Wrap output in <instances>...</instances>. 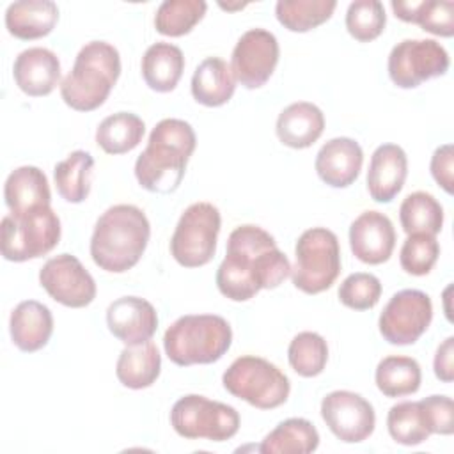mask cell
I'll return each instance as SVG.
<instances>
[{
	"label": "cell",
	"mask_w": 454,
	"mask_h": 454,
	"mask_svg": "<svg viewBox=\"0 0 454 454\" xmlns=\"http://www.w3.org/2000/svg\"><path fill=\"white\" fill-rule=\"evenodd\" d=\"M289 275L291 262L275 238L247 223L229 234L225 257L216 270V287L232 301H247L261 289L278 287Z\"/></svg>",
	"instance_id": "cell-1"
},
{
	"label": "cell",
	"mask_w": 454,
	"mask_h": 454,
	"mask_svg": "<svg viewBox=\"0 0 454 454\" xmlns=\"http://www.w3.org/2000/svg\"><path fill=\"white\" fill-rule=\"evenodd\" d=\"M197 137L183 119H161L151 131L144 153L135 161L138 184L153 193H172L179 188Z\"/></svg>",
	"instance_id": "cell-2"
},
{
	"label": "cell",
	"mask_w": 454,
	"mask_h": 454,
	"mask_svg": "<svg viewBox=\"0 0 454 454\" xmlns=\"http://www.w3.org/2000/svg\"><path fill=\"white\" fill-rule=\"evenodd\" d=\"M151 238L145 213L133 204H115L96 222L90 238V257L110 273L131 270L144 255Z\"/></svg>",
	"instance_id": "cell-3"
},
{
	"label": "cell",
	"mask_w": 454,
	"mask_h": 454,
	"mask_svg": "<svg viewBox=\"0 0 454 454\" xmlns=\"http://www.w3.org/2000/svg\"><path fill=\"white\" fill-rule=\"evenodd\" d=\"M121 74V55L106 41H90L76 55L73 69L60 82V96L78 112L99 108Z\"/></svg>",
	"instance_id": "cell-4"
},
{
	"label": "cell",
	"mask_w": 454,
	"mask_h": 454,
	"mask_svg": "<svg viewBox=\"0 0 454 454\" xmlns=\"http://www.w3.org/2000/svg\"><path fill=\"white\" fill-rule=\"evenodd\" d=\"M231 342V325L216 314L181 316L163 335V348L168 360L181 367L213 364L229 351Z\"/></svg>",
	"instance_id": "cell-5"
},
{
	"label": "cell",
	"mask_w": 454,
	"mask_h": 454,
	"mask_svg": "<svg viewBox=\"0 0 454 454\" xmlns=\"http://www.w3.org/2000/svg\"><path fill=\"white\" fill-rule=\"evenodd\" d=\"M60 239V220L51 206L23 213H9L2 218V255L12 262L37 259L51 252Z\"/></svg>",
	"instance_id": "cell-6"
},
{
	"label": "cell",
	"mask_w": 454,
	"mask_h": 454,
	"mask_svg": "<svg viewBox=\"0 0 454 454\" xmlns=\"http://www.w3.org/2000/svg\"><path fill=\"white\" fill-rule=\"evenodd\" d=\"M294 257L291 280L305 294H319L330 289L340 273V247L330 229L312 227L301 232L294 247Z\"/></svg>",
	"instance_id": "cell-7"
},
{
	"label": "cell",
	"mask_w": 454,
	"mask_h": 454,
	"mask_svg": "<svg viewBox=\"0 0 454 454\" xmlns=\"http://www.w3.org/2000/svg\"><path fill=\"white\" fill-rule=\"evenodd\" d=\"M229 394L259 410H273L284 404L291 392L289 378L271 362L245 355L236 358L222 376Z\"/></svg>",
	"instance_id": "cell-8"
},
{
	"label": "cell",
	"mask_w": 454,
	"mask_h": 454,
	"mask_svg": "<svg viewBox=\"0 0 454 454\" xmlns=\"http://www.w3.org/2000/svg\"><path fill=\"white\" fill-rule=\"evenodd\" d=\"M170 424L179 436L188 440L206 438L211 442H225L238 433L239 413L225 403L211 401L199 394H188L174 403Z\"/></svg>",
	"instance_id": "cell-9"
},
{
	"label": "cell",
	"mask_w": 454,
	"mask_h": 454,
	"mask_svg": "<svg viewBox=\"0 0 454 454\" xmlns=\"http://www.w3.org/2000/svg\"><path fill=\"white\" fill-rule=\"evenodd\" d=\"M222 216L211 202L190 204L170 238V254L184 268L207 264L216 252Z\"/></svg>",
	"instance_id": "cell-10"
},
{
	"label": "cell",
	"mask_w": 454,
	"mask_h": 454,
	"mask_svg": "<svg viewBox=\"0 0 454 454\" xmlns=\"http://www.w3.org/2000/svg\"><path fill=\"white\" fill-rule=\"evenodd\" d=\"M450 66L447 50L434 39H404L388 55V76L401 89H415L443 76Z\"/></svg>",
	"instance_id": "cell-11"
},
{
	"label": "cell",
	"mask_w": 454,
	"mask_h": 454,
	"mask_svg": "<svg viewBox=\"0 0 454 454\" xmlns=\"http://www.w3.org/2000/svg\"><path fill=\"white\" fill-rule=\"evenodd\" d=\"M431 319V298L419 289H403L387 301L380 314L378 326L388 344L408 346L422 337Z\"/></svg>",
	"instance_id": "cell-12"
},
{
	"label": "cell",
	"mask_w": 454,
	"mask_h": 454,
	"mask_svg": "<svg viewBox=\"0 0 454 454\" xmlns=\"http://www.w3.org/2000/svg\"><path fill=\"white\" fill-rule=\"evenodd\" d=\"M39 284L55 301L71 309L87 307L96 298L92 275L71 254L48 259L39 271Z\"/></svg>",
	"instance_id": "cell-13"
},
{
	"label": "cell",
	"mask_w": 454,
	"mask_h": 454,
	"mask_svg": "<svg viewBox=\"0 0 454 454\" xmlns=\"http://www.w3.org/2000/svg\"><path fill=\"white\" fill-rule=\"evenodd\" d=\"M278 41L266 28H250L236 43L232 50L231 69L243 87L259 89L273 74L278 64Z\"/></svg>",
	"instance_id": "cell-14"
},
{
	"label": "cell",
	"mask_w": 454,
	"mask_h": 454,
	"mask_svg": "<svg viewBox=\"0 0 454 454\" xmlns=\"http://www.w3.org/2000/svg\"><path fill=\"white\" fill-rule=\"evenodd\" d=\"M321 417L328 429L346 443L367 440L376 426L372 404L351 390H333L321 401Z\"/></svg>",
	"instance_id": "cell-15"
},
{
	"label": "cell",
	"mask_w": 454,
	"mask_h": 454,
	"mask_svg": "<svg viewBox=\"0 0 454 454\" xmlns=\"http://www.w3.org/2000/svg\"><path fill=\"white\" fill-rule=\"evenodd\" d=\"M106 325L110 333L122 344L137 346L153 339L158 328V314L147 300L122 296L108 305Z\"/></svg>",
	"instance_id": "cell-16"
},
{
	"label": "cell",
	"mask_w": 454,
	"mask_h": 454,
	"mask_svg": "<svg viewBox=\"0 0 454 454\" xmlns=\"http://www.w3.org/2000/svg\"><path fill=\"white\" fill-rule=\"evenodd\" d=\"M353 255L365 264L387 262L395 247V231L390 218L380 211H364L349 225Z\"/></svg>",
	"instance_id": "cell-17"
},
{
	"label": "cell",
	"mask_w": 454,
	"mask_h": 454,
	"mask_svg": "<svg viewBox=\"0 0 454 454\" xmlns=\"http://www.w3.org/2000/svg\"><path fill=\"white\" fill-rule=\"evenodd\" d=\"M364 151L360 144L348 137H337L323 144L316 154V172L332 188L353 184L362 170Z\"/></svg>",
	"instance_id": "cell-18"
},
{
	"label": "cell",
	"mask_w": 454,
	"mask_h": 454,
	"mask_svg": "<svg viewBox=\"0 0 454 454\" xmlns=\"http://www.w3.org/2000/svg\"><path fill=\"white\" fill-rule=\"evenodd\" d=\"M408 176V158L403 147L397 144H381L374 149L369 170H367V190L372 200L387 204L404 186Z\"/></svg>",
	"instance_id": "cell-19"
},
{
	"label": "cell",
	"mask_w": 454,
	"mask_h": 454,
	"mask_svg": "<svg viewBox=\"0 0 454 454\" xmlns=\"http://www.w3.org/2000/svg\"><path fill=\"white\" fill-rule=\"evenodd\" d=\"M12 76L18 89L27 96H48L60 80L59 57L48 48H27L16 57Z\"/></svg>",
	"instance_id": "cell-20"
},
{
	"label": "cell",
	"mask_w": 454,
	"mask_h": 454,
	"mask_svg": "<svg viewBox=\"0 0 454 454\" xmlns=\"http://www.w3.org/2000/svg\"><path fill=\"white\" fill-rule=\"evenodd\" d=\"M9 332L18 349L25 353L39 351L48 344L53 333V316L41 301H20L11 312Z\"/></svg>",
	"instance_id": "cell-21"
},
{
	"label": "cell",
	"mask_w": 454,
	"mask_h": 454,
	"mask_svg": "<svg viewBox=\"0 0 454 454\" xmlns=\"http://www.w3.org/2000/svg\"><path fill=\"white\" fill-rule=\"evenodd\" d=\"M325 129V115L319 106L309 101H296L286 106L277 119V137L291 149L310 147Z\"/></svg>",
	"instance_id": "cell-22"
},
{
	"label": "cell",
	"mask_w": 454,
	"mask_h": 454,
	"mask_svg": "<svg viewBox=\"0 0 454 454\" xmlns=\"http://www.w3.org/2000/svg\"><path fill=\"white\" fill-rule=\"evenodd\" d=\"M59 21V7L51 0H20L5 11V27L11 35L30 41L48 35Z\"/></svg>",
	"instance_id": "cell-23"
},
{
	"label": "cell",
	"mask_w": 454,
	"mask_h": 454,
	"mask_svg": "<svg viewBox=\"0 0 454 454\" xmlns=\"http://www.w3.org/2000/svg\"><path fill=\"white\" fill-rule=\"evenodd\" d=\"M4 199L11 213H23L50 206L51 193L44 172L32 165L14 168L5 179Z\"/></svg>",
	"instance_id": "cell-24"
},
{
	"label": "cell",
	"mask_w": 454,
	"mask_h": 454,
	"mask_svg": "<svg viewBox=\"0 0 454 454\" xmlns=\"http://www.w3.org/2000/svg\"><path fill=\"white\" fill-rule=\"evenodd\" d=\"M236 90L231 66L220 57L204 59L192 76V96L204 106L225 105Z\"/></svg>",
	"instance_id": "cell-25"
},
{
	"label": "cell",
	"mask_w": 454,
	"mask_h": 454,
	"mask_svg": "<svg viewBox=\"0 0 454 454\" xmlns=\"http://www.w3.org/2000/svg\"><path fill=\"white\" fill-rule=\"evenodd\" d=\"M184 57L179 46L170 43L151 44L142 57V76L149 89L170 92L181 80Z\"/></svg>",
	"instance_id": "cell-26"
},
{
	"label": "cell",
	"mask_w": 454,
	"mask_h": 454,
	"mask_svg": "<svg viewBox=\"0 0 454 454\" xmlns=\"http://www.w3.org/2000/svg\"><path fill=\"white\" fill-rule=\"evenodd\" d=\"M161 371V356L154 342L147 340L137 346H126L115 365L117 380L133 390L151 387Z\"/></svg>",
	"instance_id": "cell-27"
},
{
	"label": "cell",
	"mask_w": 454,
	"mask_h": 454,
	"mask_svg": "<svg viewBox=\"0 0 454 454\" xmlns=\"http://www.w3.org/2000/svg\"><path fill=\"white\" fill-rule=\"evenodd\" d=\"M317 445L319 433L314 424L301 417H291L270 431L257 450L262 454H309Z\"/></svg>",
	"instance_id": "cell-28"
},
{
	"label": "cell",
	"mask_w": 454,
	"mask_h": 454,
	"mask_svg": "<svg viewBox=\"0 0 454 454\" xmlns=\"http://www.w3.org/2000/svg\"><path fill=\"white\" fill-rule=\"evenodd\" d=\"M394 14L406 23H417L422 30L440 35H454V2L450 0H420V2H401L392 0Z\"/></svg>",
	"instance_id": "cell-29"
},
{
	"label": "cell",
	"mask_w": 454,
	"mask_h": 454,
	"mask_svg": "<svg viewBox=\"0 0 454 454\" xmlns=\"http://www.w3.org/2000/svg\"><path fill=\"white\" fill-rule=\"evenodd\" d=\"M145 124L131 112H117L105 117L96 129V144L106 154H124L133 151L144 138Z\"/></svg>",
	"instance_id": "cell-30"
},
{
	"label": "cell",
	"mask_w": 454,
	"mask_h": 454,
	"mask_svg": "<svg viewBox=\"0 0 454 454\" xmlns=\"http://www.w3.org/2000/svg\"><path fill=\"white\" fill-rule=\"evenodd\" d=\"M94 158L87 151H73L53 168L59 195L71 204H80L89 197Z\"/></svg>",
	"instance_id": "cell-31"
},
{
	"label": "cell",
	"mask_w": 454,
	"mask_h": 454,
	"mask_svg": "<svg viewBox=\"0 0 454 454\" xmlns=\"http://www.w3.org/2000/svg\"><path fill=\"white\" fill-rule=\"evenodd\" d=\"M376 387L387 397H403L420 388L422 371L415 358L390 355L385 356L374 372Z\"/></svg>",
	"instance_id": "cell-32"
},
{
	"label": "cell",
	"mask_w": 454,
	"mask_h": 454,
	"mask_svg": "<svg viewBox=\"0 0 454 454\" xmlns=\"http://www.w3.org/2000/svg\"><path fill=\"white\" fill-rule=\"evenodd\" d=\"M387 429L394 442L408 447L419 445L433 434L420 401H403L394 404L387 415Z\"/></svg>",
	"instance_id": "cell-33"
},
{
	"label": "cell",
	"mask_w": 454,
	"mask_h": 454,
	"mask_svg": "<svg viewBox=\"0 0 454 454\" xmlns=\"http://www.w3.org/2000/svg\"><path fill=\"white\" fill-rule=\"evenodd\" d=\"M399 220L406 234L424 232L436 236L443 225V207L431 193L413 192L401 202Z\"/></svg>",
	"instance_id": "cell-34"
},
{
	"label": "cell",
	"mask_w": 454,
	"mask_h": 454,
	"mask_svg": "<svg viewBox=\"0 0 454 454\" xmlns=\"http://www.w3.org/2000/svg\"><path fill=\"white\" fill-rule=\"evenodd\" d=\"M337 7L333 0H278L275 14L291 32H309L328 21Z\"/></svg>",
	"instance_id": "cell-35"
},
{
	"label": "cell",
	"mask_w": 454,
	"mask_h": 454,
	"mask_svg": "<svg viewBox=\"0 0 454 454\" xmlns=\"http://www.w3.org/2000/svg\"><path fill=\"white\" fill-rule=\"evenodd\" d=\"M207 4L202 0H165L154 14V27L160 34L181 37L204 18Z\"/></svg>",
	"instance_id": "cell-36"
},
{
	"label": "cell",
	"mask_w": 454,
	"mask_h": 454,
	"mask_svg": "<svg viewBox=\"0 0 454 454\" xmlns=\"http://www.w3.org/2000/svg\"><path fill=\"white\" fill-rule=\"evenodd\" d=\"M287 360L296 374L303 378H314L326 367L328 344L316 332H300L289 342Z\"/></svg>",
	"instance_id": "cell-37"
},
{
	"label": "cell",
	"mask_w": 454,
	"mask_h": 454,
	"mask_svg": "<svg viewBox=\"0 0 454 454\" xmlns=\"http://www.w3.org/2000/svg\"><path fill=\"white\" fill-rule=\"evenodd\" d=\"M385 7L378 0L351 2L346 11V28L349 35L360 43H369L380 37L385 30Z\"/></svg>",
	"instance_id": "cell-38"
},
{
	"label": "cell",
	"mask_w": 454,
	"mask_h": 454,
	"mask_svg": "<svg viewBox=\"0 0 454 454\" xmlns=\"http://www.w3.org/2000/svg\"><path fill=\"white\" fill-rule=\"evenodd\" d=\"M440 255V245L436 241V236L415 232L408 234L404 239L401 252H399V262L401 268L415 277L427 275Z\"/></svg>",
	"instance_id": "cell-39"
},
{
	"label": "cell",
	"mask_w": 454,
	"mask_h": 454,
	"mask_svg": "<svg viewBox=\"0 0 454 454\" xmlns=\"http://www.w3.org/2000/svg\"><path fill=\"white\" fill-rule=\"evenodd\" d=\"M381 296V282L376 275L356 271L348 275L339 287V300L353 310L372 309Z\"/></svg>",
	"instance_id": "cell-40"
},
{
	"label": "cell",
	"mask_w": 454,
	"mask_h": 454,
	"mask_svg": "<svg viewBox=\"0 0 454 454\" xmlns=\"http://www.w3.org/2000/svg\"><path fill=\"white\" fill-rule=\"evenodd\" d=\"M433 434H452L454 431V408L449 395H429L420 399Z\"/></svg>",
	"instance_id": "cell-41"
},
{
	"label": "cell",
	"mask_w": 454,
	"mask_h": 454,
	"mask_svg": "<svg viewBox=\"0 0 454 454\" xmlns=\"http://www.w3.org/2000/svg\"><path fill=\"white\" fill-rule=\"evenodd\" d=\"M431 176L447 192L452 193L454 179V151L450 144L440 145L431 156Z\"/></svg>",
	"instance_id": "cell-42"
},
{
	"label": "cell",
	"mask_w": 454,
	"mask_h": 454,
	"mask_svg": "<svg viewBox=\"0 0 454 454\" xmlns=\"http://www.w3.org/2000/svg\"><path fill=\"white\" fill-rule=\"evenodd\" d=\"M433 367L440 381L450 383L454 380V337H447L438 346L433 360Z\"/></svg>",
	"instance_id": "cell-43"
}]
</instances>
